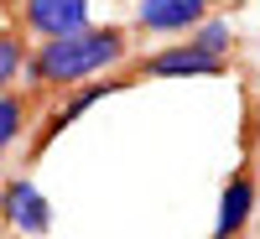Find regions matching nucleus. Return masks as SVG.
Masks as SVG:
<instances>
[{
	"label": "nucleus",
	"mask_w": 260,
	"mask_h": 239,
	"mask_svg": "<svg viewBox=\"0 0 260 239\" xmlns=\"http://www.w3.org/2000/svg\"><path fill=\"white\" fill-rule=\"evenodd\" d=\"M255 208H260L255 172H250V166L229 172V182H224V192H219V219H213V234H208V239H240L245 224L255 219Z\"/></svg>",
	"instance_id": "39448f33"
},
{
	"label": "nucleus",
	"mask_w": 260,
	"mask_h": 239,
	"mask_svg": "<svg viewBox=\"0 0 260 239\" xmlns=\"http://www.w3.org/2000/svg\"><path fill=\"white\" fill-rule=\"evenodd\" d=\"M224 68H229L224 57L203 52L198 42L187 37V42H172V47L141 57V62H136V78H219Z\"/></svg>",
	"instance_id": "f03ea898"
},
{
	"label": "nucleus",
	"mask_w": 260,
	"mask_h": 239,
	"mask_svg": "<svg viewBox=\"0 0 260 239\" xmlns=\"http://www.w3.org/2000/svg\"><path fill=\"white\" fill-rule=\"evenodd\" d=\"M21 73H26V47H21L16 31H0V94H6Z\"/></svg>",
	"instance_id": "1a4fd4ad"
},
{
	"label": "nucleus",
	"mask_w": 260,
	"mask_h": 239,
	"mask_svg": "<svg viewBox=\"0 0 260 239\" xmlns=\"http://www.w3.org/2000/svg\"><path fill=\"white\" fill-rule=\"evenodd\" d=\"M130 57V31L125 26H89L78 37H57V42H37L26 52V83L37 94L47 89H78L83 78H104Z\"/></svg>",
	"instance_id": "f257e3e1"
},
{
	"label": "nucleus",
	"mask_w": 260,
	"mask_h": 239,
	"mask_svg": "<svg viewBox=\"0 0 260 239\" xmlns=\"http://www.w3.org/2000/svg\"><path fill=\"white\" fill-rule=\"evenodd\" d=\"M21 21L42 42L89 31V0H21Z\"/></svg>",
	"instance_id": "20e7f679"
},
{
	"label": "nucleus",
	"mask_w": 260,
	"mask_h": 239,
	"mask_svg": "<svg viewBox=\"0 0 260 239\" xmlns=\"http://www.w3.org/2000/svg\"><path fill=\"white\" fill-rule=\"evenodd\" d=\"M192 42H198L203 52H213V57H224L229 62V47H234V26L229 21H219V16H208L198 31H192Z\"/></svg>",
	"instance_id": "9d476101"
},
{
	"label": "nucleus",
	"mask_w": 260,
	"mask_h": 239,
	"mask_svg": "<svg viewBox=\"0 0 260 239\" xmlns=\"http://www.w3.org/2000/svg\"><path fill=\"white\" fill-rule=\"evenodd\" d=\"M0 219H6L21 239H42V234L52 229V208L37 192L31 177H11L6 187H0Z\"/></svg>",
	"instance_id": "7ed1b4c3"
},
{
	"label": "nucleus",
	"mask_w": 260,
	"mask_h": 239,
	"mask_svg": "<svg viewBox=\"0 0 260 239\" xmlns=\"http://www.w3.org/2000/svg\"><path fill=\"white\" fill-rule=\"evenodd\" d=\"M208 21V0H141L136 6V26L151 37H192Z\"/></svg>",
	"instance_id": "423d86ee"
},
{
	"label": "nucleus",
	"mask_w": 260,
	"mask_h": 239,
	"mask_svg": "<svg viewBox=\"0 0 260 239\" xmlns=\"http://www.w3.org/2000/svg\"><path fill=\"white\" fill-rule=\"evenodd\" d=\"M125 83H130L125 73H110L104 83H89V89H68V99H62L57 110L47 115V125L37 130V141H31V151H47V146H52V141H57V135H62V130H68V125H73V120H78L83 110H94V104H99L104 94H115V89H125Z\"/></svg>",
	"instance_id": "0eeeda50"
},
{
	"label": "nucleus",
	"mask_w": 260,
	"mask_h": 239,
	"mask_svg": "<svg viewBox=\"0 0 260 239\" xmlns=\"http://www.w3.org/2000/svg\"><path fill=\"white\" fill-rule=\"evenodd\" d=\"M26 125H31V94L6 89L0 94V151H11L21 135H26Z\"/></svg>",
	"instance_id": "6e6552de"
}]
</instances>
